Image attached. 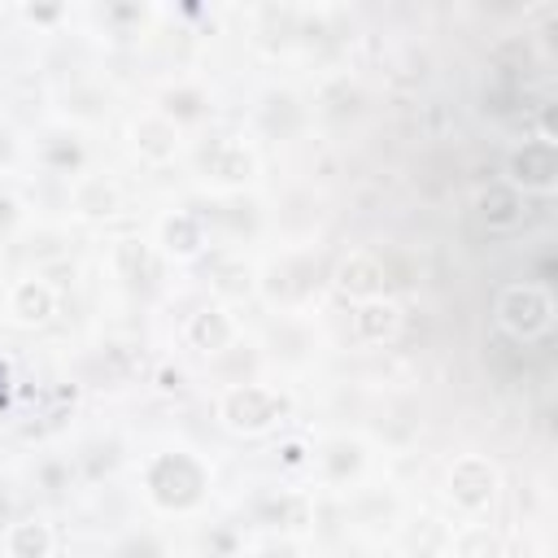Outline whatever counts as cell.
<instances>
[{
  "instance_id": "7",
  "label": "cell",
  "mask_w": 558,
  "mask_h": 558,
  "mask_svg": "<svg viewBox=\"0 0 558 558\" xmlns=\"http://www.w3.org/2000/svg\"><path fill=\"white\" fill-rule=\"evenodd\" d=\"M201 166H205L214 179H223V183H240V179L253 175V153H249L244 144H236V140H214V144L201 153Z\"/></svg>"
},
{
  "instance_id": "15",
  "label": "cell",
  "mask_w": 558,
  "mask_h": 558,
  "mask_svg": "<svg viewBox=\"0 0 558 558\" xmlns=\"http://www.w3.org/2000/svg\"><path fill=\"white\" fill-rule=\"evenodd\" d=\"M118 262H123V275H127V279H140V275L153 279V275H157V262L149 257L144 244H123V249H118Z\"/></svg>"
},
{
  "instance_id": "14",
  "label": "cell",
  "mask_w": 558,
  "mask_h": 558,
  "mask_svg": "<svg viewBox=\"0 0 558 558\" xmlns=\"http://www.w3.org/2000/svg\"><path fill=\"white\" fill-rule=\"evenodd\" d=\"M162 240H166V249H170L175 257H192V253L201 249V227H196L188 214H175V218L162 223Z\"/></svg>"
},
{
  "instance_id": "2",
  "label": "cell",
  "mask_w": 558,
  "mask_h": 558,
  "mask_svg": "<svg viewBox=\"0 0 558 558\" xmlns=\"http://www.w3.org/2000/svg\"><path fill=\"white\" fill-rule=\"evenodd\" d=\"M497 319H502V328H506L510 337L528 341V337H536V332H545V328H549V319H554V302H549V293H545V289H536V284H515V289H506V293H502V302H497Z\"/></svg>"
},
{
  "instance_id": "10",
  "label": "cell",
  "mask_w": 558,
  "mask_h": 558,
  "mask_svg": "<svg viewBox=\"0 0 558 558\" xmlns=\"http://www.w3.org/2000/svg\"><path fill=\"white\" fill-rule=\"evenodd\" d=\"M136 144H140L144 157L166 162V157H175V149H179V131H175V123H166V118H144V123H136Z\"/></svg>"
},
{
  "instance_id": "1",
  "label": "cell",
  "mask_w": 558,
  "mask_h": 558,
  "mask_svg": "<svg viewBox=\"0 0 558 558\" xmlns=\"http://www.w3.org/2000/svg\"><path fill=\"white\" fill-rule=\"evenodd\" d=\"M149 489H153V502L166 506V510H183L192 502H201V489H205V475L201 467L188 458V454H162L149 471Z\"/></svg>"
},
{
  "instance_id": "4",
  "label": "cell",
  "mask_w": 558,
  "mask_h": 558,
  "mask_svg": "<svg viewBox=\"0 0 558 558\" xmlns=\"http://www.w3.org/2000/svg\"><path fill=\"white\" fill-rule=\"evenodd\" d=\"M449 493H454L458 506L480 510V506H489L493 493H497V471H493L484 458L467 454V458H458L454 471H449Z\"/></svg>"
},
{
  "instance_id": "12",
  "label": "cell",
  "mask_w": 558,
  "mask_h": 558,
  "mask_svg": "<svg viewBox=\"0 0 558 558\" xmlns=\"http://www.w3.org/2000/svg\"><path fill=\"white\" fill-rule=\"evenodd\" d=\"M188 337H192V345H196V350H205V354L227 350V341H231V319H227L223 310H201V315L192 319Z\"/></svg>"
},
{
  "instance_id": "9",
  "label": "cell",
  "mask_w": 558,
  "mask_h": 558,
  "mask_svg": "<svg viewBox=\"0 0 558 558\" xmlns=\"http://www.w3.org/2000/svg\"><path fill=\"white\" fill-rule=\"evenodd\" d=\"M480 218H484L489 227H515V223L523 218V196H519V188H510V183H489V188L480 192Z\"/></svg>"
},
{
  "instance_id": "13",
  "label": "cell",
  "mask_w": 558,
  "mask_h": 558,
  "mask_svg": "<svg viewBox=\"0 0 558 558\" xmlns=\"http://www.w3.org/2000/svg\"><path fill=\"white\" fill-rule=\"evenodd\" d=\"M53 549L49 523H14L10 528V554L14 558H45Z\"/></svg>"
},
{
  "instance_id": "3",
  "label": "cell",
  "mask_w": 558,
  "mask_h": 558,
  "mask_svg": "<svg viewBox=\"0 0 558 558\" xmlns=\"http://www.w3.org/2000/svg\"><path fill=\"white\" fill-rule=\"evenodd\" d=\"M289 402L270 393V389H257V384H244V389H231L223 397V423L236 428V432H262L270 428L275 419H284Z\"/></svg>"
},
{
  "instance_id": "6",
  "label": "cell",
  "mask_w": 558,
  "mask_h": 558,
  "mask_svg": "<svg viewBox=\"0 0 558 558\" xmlns=\"http://www.w3.org/2000/svg\"><path fill=\"white\" fill-rule=\"evenodd\" d=\"M510 175H515V183H523V188L549 192V188H554V179H558V157H554V144H545V140L523 144V149L510 157Z\"/></svg>"
},
{
  "instance_id": "11",
  "label": "cell",
  "mask_w": 558,
  "mask_h": 558,
  "mask_svg": "<svg viewBox=\"0 0 558 558\" xmlns=\"http://www.w3.org/2000/svg\"><path fill=\"white\" fill-rule=\"evenodd\" d=\"M53 289L49 284H40V279H27V284H18L14 289V315L23 319V324H45L49 315H53Z\"/></svg>"
},
{
  "instance_id": "8",
  "label": "cell",
  "mask_w": 558,
  "mask_h": 558,
  "mask_svg": "<svg viewBox=\"0 0 558 558\" xmlns=\"http://www.w3.org/2000/svg\"><path fill=\"white\" fill-rule=\"evenodd\" d=\"M402 328V310L393 302H363V310L354 315V337L367 345H384L393 341Z\"/></svg>"
},
{
  "instance_id": "5",
  "label": "cell",
  "mask_w": 558,
  "mask_h": 558,
  "mask_svg": "<svg viewBox=\"0 0 558 558\" xmlns=\"http://www.w3.org/2000/svg\"><path fill=\"white\" fill-rule=\"evenodd\" d=\"M384 279H389L384 262H376L371 253H354V257H345L341 270H337V289H341L345 297H358V302H380Z\"/></svg>"
}]
</instances>
